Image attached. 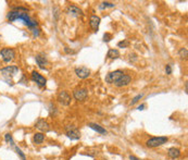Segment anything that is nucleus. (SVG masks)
I'll return each mask as SVG.
<instances>
[{"instance_id":"nucleus-1","label":"nucleus","mask_w":188,"mask_h":160,"mask_svg":"<svg viewBox=\"0 0 188 160\" xmlns=\"http://www.w3.org/2000/svg\"><path fill=\"white\" fill-rule=\"evenodd\" d=\"M7 19L9 20L10 22H14V21H23V23L26 25L28 28H31V31L33 28H36L37 25H38V22L34 20V19H32L27 12L25 11H18V10H12V11H10L9 13L7 14Z\"/></svg>"},{"instance_id":"nucleus-2","label":"nucleus","mask_w":188,"mask_h":160,"mask_svg":"<svg viewBox=\"0 0 188 160\" xmlns=\"http://www.w3.org/2000/svg\"><path fill=\"white\" fill-rule=\"evenodd\" d=\"M19 72V68L16 66H8L0 70V74L3 76L5 81L9 85H12V77Z\"/></svg>"},{"instance_id":"nucleus-3","label":"nucleus","mask_w":188,"mask_h":160,"mask_svg":"<svg viewBox=\"0 0 188 160\" xmlns=\"http://www.w3.org/2000/svg\"><path fill=\"white\" fill-rule=\"evenodd\" d=\"M167 141H169V138L166 137V136L151 137L146 142V146L149 147V148H156V147H160V146H162V145L166 144Z\"/></svg>"},{"instance_id":"nucleus-4","label":"nucleus","mask_w":188,"mask_h":160,"mask_svg":"<svg viewBox=\"0 0 188 160\" xmlns=\"http://www.w3.org/2000/svg\"><path fill=\"white\" fill-rule=\"evenodd\" d=\"M65 131H67V136L72 141H77L81 138V132L74 125H67Z\"/></svg>"},{"instance_id":"nucleus-5","label":"nucleus","mask_w":188,"mask_h":160,"mask_svg":"<svg viewBox=\"0 0 188 160\" xmlns=\"http://www.w3.org/2000/svg\"><path fill=\"white\" fill-rule=\"evenodd\" d=\"M0 56H1L2 60H3L5 63H9V62H11V61L14 59V57H15V51H14V49H12V48H3V49H1V51H0Z\"/></svg>"},{"instance_id":"nucleus-6","label":"nucleus","mask_w":188,"mask_h":160,"mask_svg":"<svg viewBox=\"0 0 188 160\" xmlns=\"http://www.w3.org/2000/svg\"><path fill=\"white\" fill-rule=\"evenodd\" d=\"M124 75V72L121 71V70H117V71H113V72H110V73H108L107 76H106V82L109 83V84H115V82H117L120 77Z\"/></svg>"},{"instance_id":"nucleus-7","label":"nucleus","mask_w":188,"mask_h":160,"mask_svg":"<svg viewBox=\"0 0 188 160\" xmlns=\"http://www.w3.org/2000/svg\"><path fill=\"white\" fill-rule=\"evenodd\" d=\"M58 101L62 105V106H70V103H71L72 99H71V96H70V94L65 92V90H61L60 93L58 94Z\"/></svg>"},{"instance_id":"nucleus-8","label":"nucleus","mask_w":188,"mask_h":160,"mask_svg":"<svg viewBox=\"0 0 188 160\" xmlns=\"http://www.w3.org/2000/svg\"><path fill=\"white\" fill-rule=\"evenodd\" d=\"M31 79H32V81H33V82H36L38 86H40V87H45V86H46L47 80H46L45 77L41 75V74H39L38 72H36V71L32 72Z\"/></svg>"},{"instance_id":"nucleus-9","label":"nucleus","mask_w":188,"mask_h":160,"mask_svg":"<svg viewBox=\"0 0 188 160\" xmlns=\"http://www.w3.org/2000/svg\"><path fill=\"white\" fill-rule=\"evenodd\" d=\"M73 96L77 101H84L88 96V92L85 88H77L73 92Z\"/></svg>"},{"instance_id":"nucleus-10","label":"nucleus","mask_w":188,"mask_h":160,"mask_svg":"<svg viewBox=\"0 0 188 160\" xmlns=\"http://www.w3.org/2000/svg\"><path fill=\"white\" fill-rule=\"evenodd\" d=\"M75 74H76L77 77L84 80V79H87V77L90 75V70L86 67L76 68V69H75Z\"/></svg>"},{"instance_id":"nucleus-11","label":"nucleus","mask_w":188,"mask_h":160,"mask_svg":"<svg viewBox=\"0 0 188 160\" xmlns=\"http://www.w3.org/2000/svg\"><path fill=\"white\" fill-rule=\"evenodd\" d=\"M36 63L38 64V67L40 69H45L47 66H48V60H47V57H46L45 53H39V54H36L35 57Z\"/></svg>"},{"instance_id":"nucleus-12","label":"nucleus","mask_w":188,"mask_h":160,"mask_svg":"<svg viewBox=\"0 0 188 160\" xmlns=\"http://www.w3.org/2000/svg\"><path fill=\"white\" fill-rule=\"evenodd\" d=\"M130 81H132V77H130V75L124 74L122 77H120V79L115 82V84L114 85H115L117 87H124V86H127V85L130 84Z\"/></svg>"},{"instance_id":"nucleus-13","label":"nucleus","mask_w":188,"mask_h":160,"mask_svg":"<svg viewBox=\"0 0 188 160\" xmlns=\"http://www.w3.org/2000/svg\"><path fill=\"white\" fill-rule=\"evenodd\" d=\"M67 13L72 15V17L78 18V17H82V15H83V11H82L80 8H77L76 6H70V7H67Z\"/></svg>"},{"instance_id":"nucleus-14","label":"nucleus","mask_w":188,"mask_h":160,"mask_svg":"<svg viewBox=\"0 0 188 160\" xmlns=\"http://www.w3.org/2000/svg\"><path fill=\"white\" fill-rule=\"evenodd\" d=\"M35 128L36 129H38L39 131H41V132H48L50 130L49 124H48L44 119H39V120L37 121L35 124Z\"/></svg>"},{"instance_id":"nucleus-15","label":"nucleus","mask_w":188,"mask_h":160,"mask_svg":"<svg viewBox=\"0 0 188 160\" xmlns=\"http://www.w3.org/2000/svg\"><path fill=\"white\" fill-rule=\"evenodd\" d=\"M100 18L97 15H91L89 19V25L90 27L94 30L95 32H97L99 30V25H100Z\"/></svg>"},{"instance_id":"nucleus-16","label":"nucleus","mask_w":188,"mask_h":160,"mask_svg":"<svg viewBox=\"0 0 188 160\" xmlns=\"http://www.w3.org/2000/svg\"><path fill=\"white\" fill-rule=\"evenodd\" d=\"M167 156L170 157L171 159H177L179 156H180V150L178 148H175V147H171L170 149L167 150Z\"/></svg>"},{"instance_id":"nucleus-17","label":"nucleus","mask_w":188,"mask_h":160,"mask_svg":"<svg viewBox=\"0 0 188 160\" xmlns=\"http://www.w3.org/2000/svg\"><path fill=\"white\" fill-rule=\"evenodd\" d=\"M88 126L99 134H107V130L104 129L103 126H101V125L97 124V123H88Z\"/></svg>"},{"instance_id":"nucleus-18","label":"nucleus","mask_w":188,"mask_h":160,"mask_svg":"<svg viewBox=\"0 0 188 160\" xmlns=\"http://www.w3.org/2000/svg\"><path fill=\"white\" fill-rule=\"evenodd\" d=\"M107 57L109 59H117L120 57V51L117 49H110L107 53Z\"/></svg>"},{"instance_id":"nucleus-19","label":"nucleus","mask_w":188,"mask_h":160,"mask_svg":"<svg viewBox=\"0 0 188 160\" xmlns=\"http://www.w3.org/2000/svg\"><path fill=\"white\" fill-rule=\"evenodd\" d=\"M44 139H45V135L43 133H35L34 134V137H33V141L35 144H41V143L44 142Z\"/></svg>"},{"instance_id":"nucleus-20","label":"nucleus","mask_w":188,"mask_h":160,"mask_svg":"<svg viewBox=\"0 0 188 160\" xmlns=\"http://www.w3.org/2000/svg\"><path fill=\"white\" fill-rule=\"evenodd\" d=\"M114 3H112V2H108V1H103L101 2V5L99 6V9H106V8H114Z\"/></svg>"},{"instance_id":"nucleus-21","label":"nucleus","mask_w":188,"mask_h":160,"mask_svg":"<svg viewBox=\"0 0 188 160\" xmlns=\"http://www.w3.org/2000/svg\"><path fill=\"white\" fill-rule=\"evenodd\" d=\"M13 147H14V150L16 151V154H18V155L21 157V159H22V160H26V156H25V154H24L22 150H21V148H19L18 146H13Z\"/></svg>"},{"instance_id":"nucleus-22","label":"nucleus","mask_w":188,"mask_h":160,"mask_svg":"<svg viewBox=\"0 0 188 160\" xmlns=\"http://www.w3.org/2000/svg\"><path fill=\"white\" fill-rule=\"evenodd\" d=\"M5 141L7 143H9L10 145H12V146H14V142H13V138H12V135L10 133H7L5 135Z\"/></svg>"},{"instance_id":"nucleus-23","label":"nucleus","mask_w":188,"mask_h":160,"mask_svg":"<svg viewBox=\"0 0 188 160\" xmlns=\"http://www.w3.org/2000/svg\"><path fill=\"white\" fill-rule=\"evenodd\" d=\"M179 57L182 59H187V56H188V51H187V48H182L179 50Z\"/></svg>"},{"instance_id":"nucleus-24","label":"nucleus","mask_w":188,"mask_h":160,"mask_svg":"<svg viewBox=\"0 0 188 160\" xmlns=\"http://www.w3.org/2000/svg\"><path fill=\"white\" fill-rule=\"evenodd\" d=\"M143 97V94H139V95H137V96H135V97L132 99V101H130V105H135L136 102H138Z\"/></svg>"},{"instance_id":"nucleus-25","label":"nucleus","mask_w":188,"mask_h":160,"mask_svg":"<svg viewBox=\"0 0 188 160\" xmlns=\"http://www.w3.org/2000/svg\"><path fill=\"white\" fill-rule=\"evenodd\" d=\"M128 45H130V41L125 39V40L120 41V43L117 44V47H120V48H126V47H128Z\"/></svg>"},{"instance_id":"nucleus-26","label":"nucleus","mask_w":188,"mask_h":160,"mask_svg":"<svg viewBox=\"0 0 188 160\" xmlns=\"http://www.w3.org/2000/svg\"><path fill=\"white\" fill-rule=\"evenodd\" d=\"M111 38H112V35L111 34H109V33H106V34H104V35H103V40H104V41H110V40H111Z\"/></svg>"},{"instance_id":"nucleus-27","label":"nucleus","mask_w":188,"mask_h":160,"mask_svg":"<svg viewBox=\"0 0 188 160\" xmlns=\"http://www.w3.org/2000/svg\"><path fill=\"white\" fill-rule=\"evenodd\" d=\"M165 73L167 74V75L172 74V67H171V64H166V67H165Z\"/></svg>"},{"instance_id":"nucleus-28","label":"nucleus","mask_w":188,"mask_h":160,"mask_svg":"<svg viewBox=\"0 0 188 160\" xmlns=\"http://www.w3.org/2000/svg\"><path fill=\"white\" fill-rule=\"evenodd\" d=\"M130 160H141V159H139V158H137L136 156L130 155Z\"/></svg>"},{"instance_id":"nucleus-29","label":"nucleus","mask_w":188,"mask_h":160,"mask_svg":"<svg viewBox=\"0 0 188 160\" xmlns=\"http://www.w3.org/2000/svg\"><path fill=\"white\" fill-rule=\"evenodd\" d=\"M64 51H65V52H67V53H71V52H73V50H72V49H69V47H65V48H64Z\"/></svg>"},{"instance_id":"nucleus-30","label":"nucleus","mask_w":188,"mask_h":160,"mask_svg":"<svg viewBox=\"0 0 188 160\" xmlns=\"http://www.w3.org/2000/svg\"><path fill=\"white\" fill-rule=\"evenodd\" d=\"M145 107H146V105H145V103H143V105H140L137 109H138V110H143V108H145Z\"/></svg>"}]
</instances>
